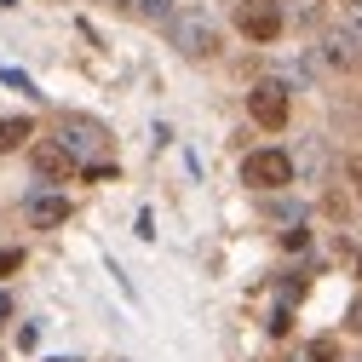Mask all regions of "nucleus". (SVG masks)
<instances>
[{"label":"nucleus","mask_w":362,"mask_h":362,"mask_svg":"<svg viewBox=\"0 0 362 362\" xmlns=\"http://www.w3.org/2000/svg\"><path fill=\"white\" fill-rule=\"evenodd\" d=\"M29 139H35V121H29V115L0 121V156H6V150H18V144H29Z\"/></svg>","instance_id":"9"},{"label":"nucleus","mask_w":362,"mask_h":362,"mask_svg":"<svg viewBox=\"0 0 362 362\" xmlns=\"http://www.w3.org/2000/svg\"><path fill=\"white\" fill-rule=\"evenodd\" d=\"M236 29L247 40H259V47H270V40H282L288 12L276 6V0H242V6H236Z\"/></svg>","instance_id":"3"},{"label":"nucleus","mask_w":362,"mask_h":362,"mask_svg":"<svg viewBox=\"0 0 362 362\" xmlns=\"http://www.w3.org/2000/svg\"><path fill=\"white\" fill-rule=\"evenodd\" d=\"M242 185H253V190H282V185H293V156H288V150H253V156L242 161Z\"/></svg>","instance_id":"4"},{"label":"nucleus","mask_w":362,"mask_h":362,"mask_svg":"<svg viewBox=\"0 0 362 362\" xmlns=\"http://www.w3.org/2000/svg\"><path fill=\"white\" fill-rule=\"evenodd\" d=\"M132 12H139V18H150V23H167L178 6H173V0H132Z\"/></svg>","instance_id":"10"},{"label":"nucleus","mask_w":362,"mask_h":362,"mask_svg":"<svg viewBox=\"0 0 362 362\" xmlns=\"http://www.w3.org/2000/svg\"><path fill=\"white\" fill-rule=\"evenodd\" d=\"M351 328H356V334H362V299H356V305H351Z\"/></svg>","instance_id":"15"},{"label":"nucleus","mask_w":362,"mask_h":362,"mask_svg":"<svg viewBox=\"0 0 362 362\" xmlns=\"http://www.w3.org/2000/svg\"><path fill=\"white\" fill-rule=\"evenodd\" d=\"M23 213H29L35 230H52V224H64V218H69V202H64V196H29V202H23Z\"/></svg>","instance_id":"6"},{"label":"nucleus","mask_w":362,"mask_h":362,"mask_svg":"<svg viewBox=\"0 0 362 362\" xmlns=\"http://www.w3.org/2000/svg\"><path fill=\"white\" fill-rule=\"evenodd\" d=\"M18 264H23V253H18V247H0V276H12Z\"/></svg>","instance_id":"13"},{"label":"nucleus","mask_w":362,"mask_h":362,"mask_svg":"<svg viewBox=\"0 0 362 362\" xmlns=\"http://www.w3.org/2000/svg\"><path fill=\"white\" fill-rule=\"evenodd\" d=\"M247 115L264 127V132H282L288 127V86L282 81H259L247 93Z\"/></svg>","instance_id":"5"},{"label":"nucleus","mask_w":362,"mask_h":362,"mask_svg":"<svg viewBox=\"0 0 362 362\" xmlns=\"http://www.w3.org/2000/svg\"><path fill=\"white\" fill-rule=\"evenodd\" d=\"M110 144V132L93 121V115H58V150L69 161H98Z\"/></svg>","instance_id":"2"},{"label":"nucleus","mask_w":362,"mask_h":362,"mask_svg":"<svg viewBox=\"0 0 362 362\" xmlns=\"http://www.w3.org/2000/svg\"><path fill=\"white\" fill-rule=\"evenodd\" d=\"M339 356V339H310V362H334Z\"/></svg>","instance_id":"12"},{"label":"nucleus","mask_w":362,"mask_h":362,"mask_svg":"<svg viewBox=\"0 0 362 362\" xmlns=\"http://www.w3.org/2000/svg\"><path fill=\"white\" fill-rule=\"evenodd\" d=\"M6 316H12V305H6V293H0V322H6Z\"/></svg>","instance_id":"16"},{"label":"nucleus","mask_w":362,"mask_h":362,"mask_svg":"<svg viewBox=\"0 0 362 362\" xmlns=\"http://www.w3.org/2000/svg\"><path fill=\"white\" fill-rule=\"evenodd\" d=\"M322 58H328L334 69H351V64H356V40H351L345 29H334V35L322 40Z\"/></svg>","instance_id":"8"},{"label":"nucleus","mask_w":362,"mask_h":362,"mask_svg":"<svg viewBox=\"0 0 362 362\" xmlns=\"http://www.w3.org/2000/svg\"><path fill=\"white\" fill-rule=\"evenodd\" d=\"M29 161H35V173H40V178H64V173L75 167L58 144H35V150H29Z\"/></svg>","instance_id":"7"},{"label":"nucleus","mask_w":362,"mask_h":362,"mask_svg":"<svg viewBox=\"0 0 362 362\" xmlns=\"http://www.w3.org/2000/svg\"><path fill=\"white\" fill-rule=\"evenodd\" d=\"M167 35H173V47L185 52V58H213L218 52V29H213V18L207 12H173L167 18Z\"/></svg>","instance_id":"1"},{"label":"nucleus","mask_w":362,"mask_h":362,"mask_svg":"<svg viewBox=\"0 0 362 362\" xmlns=\"http://www.w3.org/2000/svg\"><path fill=\"white\" fill-rule=\"evenodd\" d=\"M356 270H362V264H356Z\"/></svg>","instance_id":"17"},{"label":"nucleus","mask_w":362,"mask_h":362,"mask_svg":"<svg viewBox=\"0 0 362 362\" xmlns=\"http://www.w3.org/2000/svg\"><path fill=\"white\" fill-rule=\"evenodd\" d=\"M345 173H351V185H356V196H362V156H351V161H345Z\"/></svg>","instance_id":"14"},{"label":"nucleus","mask_w":362,"mask_h":362,"mask_svg":"<svg viewBox=\"0 0 362 362\" xmlns=\"http://www.w3.org/2000/svg\"><path fill=\"white\" fill-rule=\"evenodd\" d=\"M345 35L362 40V0H345Z\"/></svg>","instance_id":"11"}]
</instances>
